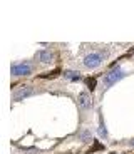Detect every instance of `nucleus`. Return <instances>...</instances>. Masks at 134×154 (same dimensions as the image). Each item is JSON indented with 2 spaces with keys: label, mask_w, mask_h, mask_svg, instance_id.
<instances>
[{
  "label": "nucleus",
  "mask_w": 134,
  "mask_h": 154,
  "mask_svg": "<svg viewBox=\"0 0 134 154\" xmlns=\"http://www.w3.org/2000/svg\"><path fill=\"white\" fill-rule=\"evenodd\" d=\"M124 75H126V72H124L123 69L116 67V69H112V70L107 72V75L104 77V84H106V87H111L112 84H116L117 81H121Z\"/></svg>",
  "instance_id": "1"
},
{
  "label": "nucleus",
  "mask_w": 134,
  "mask_h": 154,
  "mask_svg": "<svg viewBox=\"0 0 134 154\" xmlns=\"http://www.w3.org/2000/svg\"><path fill=\"white\" fill-rule=\"evenodd\" d=\"M32 70V66L29 62H15L12 64V75H29Z\"/></svg>",
  "instance_id": "2"
},
{
  "label": "nucleus",
  "mask_w": 134,
  "mask_h": 154,
  "mask_svg": "<svg viewBox=\"0 0 134 154\" xmlns=\"http://www.w3.org/2000/svg\"><path fill=\"white\" fill-rule=\"evenodd\" d=\"M102 64V55L99 52H92V54H87L84 57V66L89 67V69H94V67H99Z\"/></svg>",
  "instance_id": "3"
},
{
  "label": "nucleus",
  "mask_w": 134,
  "mask_h": 154,
  "mask_svg": "<svg viewBox=\"0 0 134 154\" xmlns=\"http://www.w3.org/2000/svg\"><path fill=\"white\" fill-rule=\"evenodd\" d=\"M79 106H80V109L91 107V96H89V92H80L79 94Z\"/></svg>",
  "instance_id": "4"
},
{
  "label": "nucleus",
  "mask_w": 134,
  "mask_h": 154,
  "mask_svg": "<svg viewBox=\"0 0 134 154\" xmlns=\"http://www.w3.org/2000/svg\"><path fill=\"white\" fill-rule=\"evenodd\" d=\"M37 59L40 62H44V64H50V62L54 60V54L49 52V50H40V52L37 54Z\"/></svg>",
  "instance_id": "5"
},
{
  "label": "nucleus",
  "mask_w": 134,
  "mask_h": 154,
  "mask_svg": "<svg viewBox=\"0 0 134 154\" xmlns=\"http://www.w3.org/2000/svg\"><path fill=\"white\" fill-rule=\"evenodd\" d=\"M32 94V89H27V87H23V89H19V91H15L14 92V99H23V97H27V96H30Z\"/></svg>",
  "instance_id": "6"
},
{
  "label": "nucleus",
  "mask_w": 134,
  "mask_h": 154,
  "mask_svg": "<svg viewBox=\"0 0 134 154\" xmlns=\"http://www.w3.org/2000/svg\"><path fill=\"white\" fill-rule=\"evenodd\" d=\"M86 82H87V85H89V89H96V79H86Z\"/></svg>",
  "instance_id": "7"
},
{
  "label": "nucleus",
  "mask_w": 134,
  "mask_h": 154,
  "mask_svg": "<svg viewBox=\"0 0 134 154\" xmlns=\"http://www.w3.org/2000/svg\"><path fill=\"white\" fill-rule=\"evenodd\" d=\"M131 144H132V146H134V141H131Z\"/></svg>",
  "instance_id": "8"
}]
</instances>
